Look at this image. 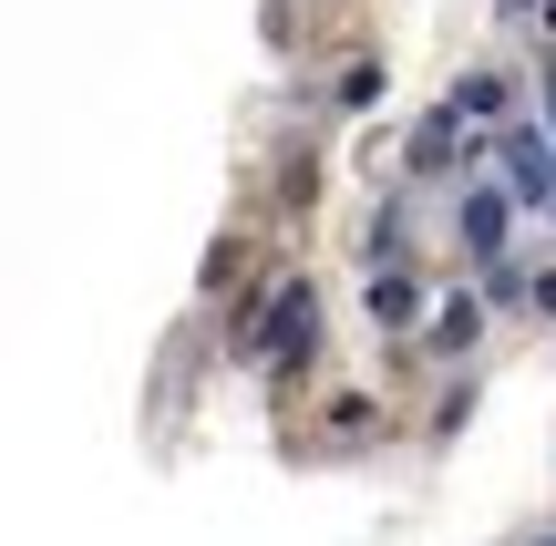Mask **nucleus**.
I'll return each instance as SVG.
<instances>
[{
	"label": "nucleus",
	"mask_w": 556,
	"mask_h": 546,
	"mask_svg": "<svg viewBox=\"0 0 556 546\" xmlns=\"http://www.w3.org/2000/svg\"><path fill=\"white\" fill-rule=\"evenodd\" d=\"M299 351H309V279L278 289V309H268L258 341H248V361H299Z\"/></svg>",
	"instance_id": "obj_1"
},
{
	"label": "nucleus",
	"mask_w": 556,
	"mask_h": 546,
	"mask_svg": "<svg viewBox=\"0 0 556 546\" xmlns=\"http://www.w3.org/2000/svg\"><path fill=\"white\" fill-rule=\"evenodd\" d=\"M505 176H516L526 206H546V196H556V144H546V135H505Z\"/></svg>",
	"instance_id": "obj_2"
},
{
	"label": "nucleus",
	"mask_w": 556,
	"mask_h": 546,
	"mask_svg": "<svg viewBox=\"0 0 556 546\" xmlns=\"http://www.w3.org/2000/svg\"><path fill=\"white\" fill-rule=\"evenodd\" d=\"M464 238L495 258V238H505V196H484V186H475V196H464Z\"/></svg>",
	"instance_id": "obj_3"
},
{
	"label": "nucleus",
	"mask_w": 556,
	"mask_h": 546,
	"mask_svg": "<svg viewBox=\"0 0 556 546\" xmlns=\"http://www.w3.org/2000/svg\"><path fill=\"white\" fill-rule=\"evenodd\" d=\"M433 351H443V361L475 351V300H443V309H433Z\"/></svg>",
	"instance_id": "obj_4"
},
{
	"label": "nucleus",
	"mask_w": 556,
	"mask_h": 546,
	"mask_svg": "<svg viewBox=\"0 0 556 546\" xmlns=\"http://www.w3.org/2000/svg\"><path fill=\"white\" fill-rule=\"evenodd\" d=\"M413 279H392V268H371V320H413Z\"/></svg>",
	"instance_id": "obj_5"
},
{
	"label": "nucleus",
	"mask_w": 556,
	"mask_h": 546,
	"mask_svg": "<svg viewBox=\"0 0 556 546\" xmlns=\"http://www.w3.org/2000/svg\"><path fill=\"white\" fill-rule=\"evenodd\" d=\"M454 103H464V114H495V103H505V73H464Z\"/></svg>",
	"instance_id": "obj_6"
}]
</instances>
